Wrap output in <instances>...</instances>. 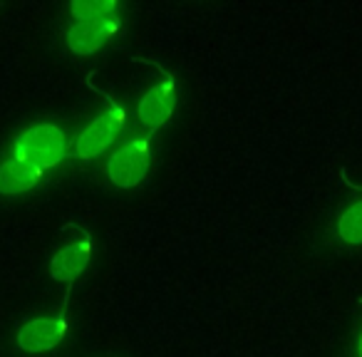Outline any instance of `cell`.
I'll use <instances>...</instances> for the list:
<instances>
[{
    "instance_id": "2",
    "label": "cell",
    "mask_w": 362,
    "mask_h": 357,
    "mask_svg": "<svg viewBox=\"0 0 362 357\" xmlns=\"http://www.w3.org/2000/svg\"><path fill=\"white\" fill-rule=\"evenodd\" d=\"M151 169V134H134L122 141L107 159V179L119 189L139 187Z\"/></svg>"
},
{
    "instance_id": "5",
    "label": "cell",
    "mask_w": 362,
    "mask_h": 357,
    "mask_svg": "<svg viewBox=\"0 0 362 357\" xmlns=\"http://www.w3.org/2000/svg\"><path fill=\"white\" fill-rule=\"evenodd\" d=\"M134 62H144V65L156 67L161 72V80L146 90V95L139 102V112H136L139 124L146 129V134H154V131L164 129L169 124L171 115L176 110V77L154 60H134Z\"/></svg>"
},
{
    "instance_id": "1",
    "label": "cell",
    "mask_w": 362,
    "mask_h": 357,
    "mask_svg": "<svg viewBox=\"0 0 362 357\" xmlns=\"http://www.w3.org/2000/svg\"><path fill=\"white\" fill-rule=\"evenodd\" d=\"M92 77H95V72H90V77H87V87H90L92 92H97L100 97H105V112H100V115L82 129V134L77 136L75 156L82 161H95L97 156L105 154V151L119 139L122 131H124V127H127L124 105H119L112 95H107V92H102L100 87H95Z\"/></svg>"
},
{
    "instance_id": "4",
    "label": "cell",
    "mask_w": 362,
    "mask_h": 357,
    "mask_svg": "<svg viewBox=\"0 0 362 357\" xmlns=\"http://www.w3.org/2000/svg\"><path fill=\"white\" fill-rule=\"evenodd\" d=\"M70 295L72 286H67L62 303L52 315L45 317H33V320L23 322L21 330H18V350L28 352V355H42V352H50L52 347H57L67 337L70 330Z\"/></svg>"
},
{
    "instance_id": "9",
    "label": "cell",
    "mask_w": 362,
    "mask_h": 357,
    "mask_svg": "<svg viewBox=\"0 0 362 357\" xmlns=\"http://www.w3.org/2000/svg\"><path fill=\"white\" fill-rule=\"evenodd\" d=\"M362 194V189H357ZM337 238L350 248L362 246V199H355L337 218Z\"/></svg>"
},
{
    "instance_id": "6",
    "label": "cell",
    "mask_w": 362,
    "mask_h": 357,
    "mask_svg": "<svg viewBox=\"0 0 362 357\" xmlns=\"http://www.w3.org/2000/svg\"><path fill=\"white\" fill-rule=\"evenodd\" d=\"M122 30V18H102V21H72L67 28V45L75 55H92L100 47H105L112 37Z\"/></svg>"
},
{
    "instance_id": "10",
    "label": "cell",
    "mask_w": 362,
    "mask_h": 357,
    "mask_svg": "<svg viewBox=\"0 0 362 357\" xmlns=\"http://www.w3.org/2000/svg\"><path fill=\"white\" fill-rule=\"evenodd\" d=\"M72 21H102L119 13V3L115 0H75L70 6Z\"/></svg>"
},
{
    "instance_id": "7",
    "label": "cell",
    "mask_w": 362,
    "mask_h": 357,
    "mask_svg": "<svg viewBox=\"0 0 362 357\" xmlns=\"http://www.w3.org/2000/svg\"><path fill=\"white\" fill-rule=\"evenodd\" d=\"M77 233H80V236H77L75 241L65 243V246L55 253V258H52V263H50L52 278L60 283H67V286H72V283L87 271V266H90V261H92L90 233L82 231V228Z\"/></svg>"
},
{
    "instance_id": "8",
    "label": "cell",
    "mask_w": 362,
    "mask_h": 357,
    "mask_svg": "<svg viewBox=\"0 0 362 357\" xmlns=\"http://www.w3.org/2000/svg\"><path fill=\"white\" fill-rule=\"evenodd\" d=\"M45 171L40 166H33L28 161H21L16 156L6 159L0 164V194L6 197H16V194H25L35 189L42 182Z\"/></svg>"
},
{
    "instance_id": "3",
    "label": "cell",
    "mask_w": 362,
    "mask_h": 357,
    "mask_svg": "<svg viewBox=\"0 0 362 357\" xmlns=\"http://www.w3.org/2000/svg\"><path fill=\"white\" fill-rule=\"evenodd\" d=\"M67 154L65 131L55 124H33L13 141V156L28 161L33 166H40L42 171L57 166Z\"/></svg>"
},
{
    "instance_id": "11",
    "label": "cell",
    "mask_w": 362,
    "mask_h": 357,
    "mask_svg": "<svg viewBox=\"0 0 362 357\" xmlns=\"http://www.w3.org/2000/svg\"><path fill=\"white\" fill-rule=\"evenodd\" d=\"M357 355L362 357V332H360V340H357Z\"/></svg>"
}]
</instances>
